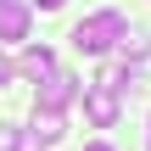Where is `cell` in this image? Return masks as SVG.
<instances>
[{
	"label": "cell",
	"mask_w": 151,
	"mask_h": 151,
	"mask_svg": "<svg viewBox=\"0 0 151 151\" xmlns=\"http://www.w3.org/2000/svg\"><path fill=\"white\" fill-rule=\"evenodd\" d=\"M123 34H129V22H123L118 11H95V17H84V22L73 28V45H78L84 56H106L112 45H123Z\"/></svg>",
	"instance_id": "cell-1"
},
{
	"label": "cell",
	"mask_w": 151,
	"mask_h": 151,
	"mask_svg": "<svg viewBox=\"0 0 151 151\" xmlns=\"http://www.w3.org/2000/svg\"><path fill=\"white\" fill-rule=\"evenodd\" d=\"M73 95H78V78L56 67L50 78H39V101H34V112H50V118H62V106H67Z\"/></svg>",
	"instance_id": "cell-2"
},
{
	"label": "cell",
	"mask_w": 151,
	"mask_h": 151,
	"mask_svg": "<svg viewBox=\"0 0 151 151\" xmlns=\"http://www.w3.org/2000/svg\"><path fill=\"white\" fill-rule=\"evenodd\" d=\"M84 118H90L95 129H112V123H118V95H106V90H90V95H84Z\"/></svg>",
	"instance_id": "cell-3"
},
{
	"label": "cell",
	"mask_w": 151,
	"mask_h": 151,
	"mask_svg": "<svg viewBox=\"0 0 151 151\" xmlns=\"http://www.w3.org/2000/svg\"><path fill=\"white\" fill-rule=\"evenodd\" d=\"M0 39H28V6L22 0H0Z\"/></svg>",
	"instance_id": "cell-4"
},
{
	"label": "cell",
	"mask_w": 151,
	"mask_h": 151,
	"mask_svg": "<svg viewBox=\"0 0 151 151\" xmlns=\"http://www.w3.org/2000/svg\"><path fill=\"white\" fill-rule=\"evenodd\" d=\"M22 73H28V78H50V73H56V56H50L45 45H34V50H22Z\"/></svg>",
	"instance_id": "cell-5"
},
{
	"label": "cell",
	"mask_w": 151,
	"mask_h": 151,
	"mask_svg": "<svg viewBox=\"0 0 151 151\" xmlns=\"http://www.w3.org/2000/svg\"><path fill=\"white\" fill-rule=\"evenodd\" d=\"M0 151H39V140L17 123H0Z\"/></svg>",
	"instance_id": "cell-6"
},
{
	"label": "cell",
	"mask_w": 151,
	"mask_h": 151,
	"mask_svg": "<svg viewBox=\"0 0 151 151\" xmlns=\"http://www.w3.org/2000/svg\"><path fill=\"white\" fill-rule=\"evenodd\" d=\"M34 140H56L62 134V118H50V112H34V129H28Z\"/></svg>",
	"instance_id": "cell-7"
},
{
	"label": "cell",
	"mask_w": 151,
	"mask_h": 151,
	"mask_svg": "<svg viewBox=\"0 0 151 151\" xmlns=\"http://www.w3.org/2000/svg\"><path fill=\"white\" fill-rule=\"evenodd\" d=\"M6 78H11V62H6V56H0V84H6Z\"/></svg>",
	"instance_id": "cell-8"
},
{
	"label": "cell",
	"mask_w": 151,
	"mask_h": 151,
	"mask_svg": "<svg viewBox=\"0 0 151 151\" xmlns=\"http://www.w3.org/2000/svg\"><path fill=\"white\" fill-rule=\"evenodd\" d=\"M84 151H112V146H106V140H90V146H84Z\"/></svg>",
	"instance_id": "cell-9"
},
{
	"label": "cell",
	"mask_w": 151,
	"mask_h": 151,
	"mask_svg": "<svg viewBox=\"0 0 151 151\" xmlns=\"http://www.w3.org/2000/svg\"><path fill=\"white\" fill-rule=\"evenodd\" d=\"M39 6H45V11H56V6H67V0H39Z\"/></svg>",
	"instance_id": "cell-10"
}]
</instances>
